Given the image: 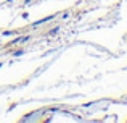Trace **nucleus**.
Listing matches in <instances>:
<instances>
[{
    "label": "nucleus",
    "instance_id": "f257e3e1",
    "mask_svg": "<svg viewBox=\"0 0 127 123\" xmlns=\"http://www.w3.org/2000/svg\"><path fill=\"white\" fill-rule=\"evenodd\" d=\"M48 19H52V16H47V18H42V19H39V21H35V23H34V26H37V24H42V23L48 21Z\"/></svg>",
    "mask_w": 127,
    "mask_h": 123
}]
</instances>
